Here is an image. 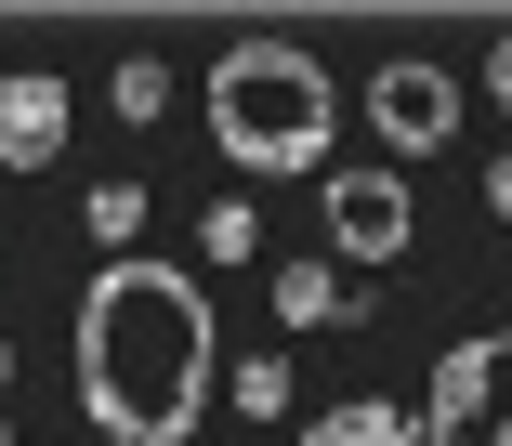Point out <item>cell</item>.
<instances>
[{
  "mask_svg": "<svg viewBox=\"0 0 512 446\" xmlns=\"http://www.w3.org/2000/svg\"><path fill=\"white\" fill-rule=\"evenodd\" d=\"M211 381H224V328H211V289L184 263L119 250L79 289V407L106 446H184Z\"/></svg>",
  "mask_w": 512,
  "mask_h": 446,
  "instance_id": "1",
  "label": "cell"
},
{
  "mask_svg": "<svg viewBox=\"0 0 512 446\" xmlns=\"http://www.w3.org/2000/svg\"><path fill=\"white\" fill-rule=\"evenodd\" d=\"M329 132H342V92H329V66L302 40H224V66H211V145L237 171H316Z\"/></svg>",
  "mask_w": 512,
  "mask_h": 446,
  "instance_id": "2",
  "label": "cell"
},
{
  "mask_svg": "<svg viewBox=\"0 0 512 446\" xmlns=\"http://www.w3.org/2000/svg\"><path fill=\"white\" fill-rule=\"evenodd\" d=\"M421 446H512V328H486V342H460L434 368Z\"/></svg>",
  "mask_w": 512,
  "mask_h": 446,
  "instance_id": "3",
  "label": "cell"
},
{
  "mask_svg": "<svg viewBox=\"0 0 512 446\" xmlns=\"http://www.w3.org/2000/svg\"><path fill=\"white\" fill-rule=\"evenodd\" d=\"M368 132H381V171H394V158H434V145L460 132V79H447L434 53H394V66L368 79Z\"/></svg>",
  "mask_w": 512,
  "mask_h": 446,
  "instance_id": "4",
  "label": "cell"
},
{
  "mask_svg": "<svg viewBox=\"0 0 512 446\" xmlns=\"http://www.w3.org/2000/svg\"><path fill=\"white\" fill-rule=\"evenodd\" d=\"M407 237H421V197H407L381 158L368 171H329V250L342 263H407Z\"/></svg>",
  "mask_w": 512,
  "mask_h": 446,
  "instance_id": "5",
  "label": "cell"
},
{
  "mask_svg": "<svg viewBox=\"0 0 512 446\" xmlns=\"http://www.w3.org/2000/svg\"><path fill=\"white\" fill-rule=\"evenodd\" d=\"M53 158H66V79L14 66L0 79V171H53Z\"/></svg>",
  "mask_w": 512,
  "mask_h": 446,
  "instance_id": "6",
  "label": "cell"
},
{
  "mask_svg": "<svg viewBox=\"0 0 512 446\" xmlns=\"http://www.w3.org/2000/svg\"><path fill=\"white\" fill-rule=\"evenodd\" d=\"M302 446H421V420H407V407H381V394H355V407H329Z\"/></svg>",
  "mask_w": 512,
  "mask_h": 446,
  "instance_id": "7",
  "label": "cell"
},
{
  "mask_svg": "<svg viewBox=\"0 0 512 446\" xmlns=\"http://www.w3.org/2000/svg\"><path fill=\"white\" fill-rule=\"evenodd\" d=\"M276 315H289V328H329V315H355V289H342L329 263H289V276H276Z\"/></svg>",
  "mask_w": 512,
  "mask_h": 446,
  "instance_id": "8",
  "label": "cell"
},
{
  "mask_svg": "<svg viewBox=\"0 0 512 446\" xmlns=\"http://www.w3.org/2000/svg\"><path fill=\"white\" fill-rule=\"evenodd\" d=\"M106 105H119V119H171V66L158 53H119L106 66Z\"/></svg>",
  "mask_w": 512,
  "mask_h": 446,
  "instance_id": "9",
  "label": "cell"
},
{
  "mask_svg": "<svg viewBox=\"0 0 512 446\" xmlns=\"http://www.w3.org/2000/svg\"><path fill=\"white\" fill-rule=\"evenodd\" d=\"M79 210H92V237H106V263H119V250L145 237V184H92Z\"/></svg>",
  "mask_w": 512,
  "mask_h": 446,
  "instance_id": "10",
  "label": "cell"
},
{
  "mask_svg": "<svg viewBox=\"0 0 512 446\" xmlns=\"http://www.w3.org/2000/svg\"><path fill=\"white\" fill-rule=\"evenodd\" d=\"M197 250H211V263H250V250H263V223H250V197H211V223H197Z\"/></svg>",
  "mask_w": 512,
  "mask_h": 446,
  "instance_id": "11",
  "label": "cell"
},
{
  "mask_svg": "<svg viewBox=\"0 0 512 446\" xmlns=\"http://www.w3.org/2000/svg\"><path fill=\"white\" fill-rule=\"evenodd\" d=\"M289 394H302L289 355H250V368H237V407H250V420H289Z\"/></svg>",
  "mask_w": 512,
  "mask_h": 446,
  "instance_id": "12",
  "label": "cell"
},
{
  "mask_svg": "<svg viewBox=\"0 0 512 446\" xmlns=\"http://www.w3.org/2000/svg\"><path fill=\"white\" fill-rule=\"evenodd\" d=\"M486 92H499V119H512V27H499V53H486Z\"/></svg>",
  "mask_w": 512,
  "mask_h": 446,
  "instance_id": "13",
  "label": "cell"
},
{
  "mask_svg": "<svg viewBox=\"0 0 512 446\" xmlns=\"http://www.w3.org/2000/svg\"><path fill=\"white\" fill-rule=\"evenodd\" d=\"M486 210H499V223H512V158H499V171H486Z\"/></svg>",
  "mask_w": 512,
  "mask_h": 446,
  "instance_id": "14",
  "label": "cell"
},
{
  "mask_svg": "<svg viewBox=\"0 0 512 446\" xmlns=\"http://www.w3.org/2000/svg\"><path fill=\"white\" fill-rule=\"evenodd\" d=\"M0 381H14V355H0Z\"/></svg>",
  "mask_w": 512,
  "mask_h": 446,
  "instance_id": "15",
  "label": "cell"
},
{
  "mask_svg": "<svg viewBox=\"0 0 512 446\" xmlns=\"http://www.w3.org/2000/svg\"><path fill=\"white\" fill-rule=\"evenodd\" d=\"M0 446H14V433H0Z\"/></svg>",
  "mask_w": 512,
  "mask_h": 446,
  "instance_id": "16",
  "label": "cell"
}]
</instances>
